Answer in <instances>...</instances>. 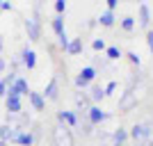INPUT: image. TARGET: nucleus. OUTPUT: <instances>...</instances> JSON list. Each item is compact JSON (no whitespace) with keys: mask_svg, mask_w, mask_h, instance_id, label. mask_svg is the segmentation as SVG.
Listing matches in <instances>:
<instances>
[{"mask_svg":"<svg viewBox=\"0 0 153 146\" xmlns=\"http://www.w3.org/2000/svg\"><path fill=\"white\" fill-rule=\"evenodd\" d=\"M53 144L55 146H76V139H73L71 128L57 123V126L53 128Z\"/></svg>","mask_w":153,"mask_h":146,"instance_id":"f257e3e1","label":"nucleus"},{"mask_svg":"<svg viewBox=\"0 0 153 146\" xmlns=\"http://www.w3.org/2000/svg\"><path fill=\"white\" fill-rule=\"evenodd\" d=\"M137 94L133 91V87H128L126 91L121 94V98H119V112H130V110L137 107Z\"/></svg>","mask_w":153,"mask_h":146,"instance_id":"f03ea898","label":"nucleus"},{"mask_svg":"<svg viewBox=\"0 0 153 146\" xmlns=\"http://www.w3.org/2000/svg\"><path fill=\"white\" fill-rule=\"evenodd\" d=\"M96 76H98L96 66H85V69L76 76V80H73V82H76L78 89H85V87H89V84H91V80H94Z\"/></svg>","mask_w":153,"mask_h":146,"instance_id":"7ed1b4c3","label":"nucleus"},{"mask_svg":"<svg viewBox=\"0 0 153 146\" xmlns=\"http://www.w3.org/2000/svg\"><path fill=\"white\" fill-rule=\"evenodd\" d=\"M25 32L30 41H39L41 39V21H39V14H34L32 19H25Z\"/></svg>","mask_w":153,"mask_h":146,"instance_id":"20e7f679","label":"nucleus"},{"mask_svg":"<svg viewBox=\"0 0 153 146\" xmlns=\"http://www.w3.org/2000/svg\"><path fill=\"white\" fill-rule=\"evenodd\" d=\"M151 133H153V128L149 126V123H135V126L130 128L128 137H133L135 142H142V139H146V137H151Z\"/></svg>","mask_w":153,"mask_h":146,"instance_id":"39448f33","label":"nucleus"},{"mask_svg":"<svg viewBox=\"0 0 153 146\" xmlns=\"http://www.w3.org/2000/svg\"><path fill=\"white\" fill-rule=\"evenodd\" d=\"M151 7L146 5V2H140V14H137V23H140V27H144V30H149L151 27Z\"/></svg>","mask_w":153,"mask_h":146,"instance_id":"423d86ee","label":"nucleus"},{"mask_svg":"<svg viewBox=\"0 0 153 146\" xmlns=\"http://www.w3.org/2000/svg\"><path fill=\"white\" fill-rule=\"evenodd\" d=\"M105 119H108V114H105L98 105H91V107L87 110V121H89L91 126H98V123H103Z\"/></svg>","mask_w":153,"mask_h":146,"instance_id":"0eeeda50","label":"nucleus"},{"mask_svg":"<svg viewBox=\"0 0 153 146\" xmlns=\"http://www.w3.org/2000/svg\"><path fill=\"white\" fill-rule=\"evenodd\" d=\"M5 105H7V114H21L23 112L21 96H5Z\"/></svg>","mask_w":153,"mask_h":146,"instance_id":"6e6552de","label":"nucleus"},{"mask_svg":"<svg viewBox=\"0 0 153 146\" xmlns=\"http://www.w3.org/2000/svg\"><path fill=\"white\" fill-rule=\"evenodd\" d=\"M57 121L62 123V126L73 128V126H78V114H76V112H71V110H59V112H57Z\"/></svg>","mask_w":153,"mask_h":146,"instance_id":"1a4fd4ad","label":"nucleus"},{"mask_svg":"<svg viewBox=\"0 0 153 146\" xmlns=\"http://www.w3.org/2000/svg\"><path fill=\"white\" fill-rule=\"evenodd\" d=\"M21 64H23L25 69H34V66H37V53L25 46V48L21 50Z\"/></svg>","mask_w":153,"mask_h":146,"instance_id":"9d476101","label":"nucleus"},{"mask_svg":"<svg viewBox=\"0 0 153 146\" xmlns=\"http://www.w3.org/2000/svg\"><path fill=\"white\" fill-rule=\"evenodd\" d=\"M41 96H44L46 101H57V98H59V84H57V80H55V78L46 84V91H44Z\"/></svg>","mask_w":153,"mask_h":146,"instance_id":"9b49d317","label":"nucleus"},{"mask_svg":"<svg viewBox=\"0 0 153 146\" xmlns=\"http://www.w3.org/2000/svg\"><path fill=\"white\" fill-rule=\"evenodd\" d=\"M110 137H112V146H126L128 144V130L126 128H117Z\"/></svg>","mask_w":153,"mask_h":146,"instance_id":"f8f14e48","label":"nucleus"},{"mask_svg":"<svg viewBox=\"0 0 153 146\" xmlns=\"http://www.w3.org/2000/svg\"><path fill=\"white\" fill-rule=\"evenodd\" d=\"M14 142H16L19 146H32V144H34V133H30V130H21V133H16Z\"/></svg>","mask_w":153,"mask_h":146,"instance_id":"ddd939ff","label":"nucleus"},{"mask_svg":"<svg viewBox=\"0 0 153 146\" xmlns=\"http://www.w3.org/2000/svg\"><path fill=\"white\" fill-rule=\"evenodd\" d=\"M27 98H30L32 107L37 110V112H44V110H46V98L39 94V91H30V94H27Z\"/></svg>","mask_w":153,"mask_h":146,"instance_id":"4468645a","label":"nucleus"},{"mask_svg":"<svg viewBox=\"0 0 153 146\" xmlns=\"http://www.w3.org/2000/svg\"><path fill=\"white\" fill-rule=\"evenodd\" d=\"M16 133H21V130H16V128H12V126H0V142H14V137H16Z\"/></svg>","mask_w":153,"mask_h":146,"instance_id":"2eb2a0df","label":"nucleus"},{"mask_svg":"<svg viewBox=\"0 0 153 146\" xmlns=\"http://www.w3.org/2000/svg\"><path fill=\"white\" fill-rule=\"evenodd\" d=\"M82 48H85L82 37H73V39L69 41V46H66V53H69V55H80V53H82Z\"/></svg>","mask_w":153,"mask_h":146,"instance_id":"dca6fc26","label":"nucleus"},{"mask_svg":"<svg viewBox=\"0 0 153 146\" xmlns=\"http://www.w3.org/2000/svg\"><path fill=\"white\" fill-rule=\"evenodd\" d=\"M76 105H78V110L87 112V110L91 107V98H89V94H85V91H78V94H76Z\"/></svg>","mask_w":153,"mask_h":146,"instance_id":"f3484780","label":"nucleus"},{"mask_svg":"<svg viewBox=\"0 0 153 146\" xmlns=\"http://www.w3.org/2000/svg\"><path fill=\"white\" fill-rule=\"evenodd\" d=\"M98 23H101L103 27H112L117 23V16H114V12H110V9H105V12L98 16Z\"/></svg>","mask_w":153,"mask_h":146,"instance_id":"a211bd4d","label":"nucleus"},{"mask_svg":"<svg viewBox=\"0 0 153 146\" xmlns=\"http://www.w3.org/2000/svg\"><path fill=\"white\" fill-rule=\"evenodd\" d=\"M89 98H91V105H94V103H101L103 98H105V91H103V87H101V84H94V87H91Z\"/></svg>","mask_w":153,"mask_h":146,"instance_id":"6ab92c4d","label":"nucleus"},{"mask_svg":"<svg viewBox=\"0 0 153 146\" xmlns=\"http://www.w3.org/2000/svg\"><path fill=\"white\" fill-rule=\"evenodd\" d=\"M105 55H108V59H110V62H114V59H119V57H121L123 53L119 50L117 46H108V48H105Z\"/></svg>","mask_w":153,"mask_h":146,"instance_id":"aec40b11","label":"nucleus"},{"mask_svg":"<svg viewBox=\"0 0 153 146\" xmlns=\"http://www.w3.org/2000/svg\"><path fill=\"white\" fill-rule=\"evenodd\" d=\"M121 27H123L126 32H133V30H135V16H123Z\"/></svg>","mask_w":153,"mask_h":146,"instance_id":"412c9836","label":"nucleus"},{"mask_svg":"<svg viewBox=\"0 0 153 146\" xmlns=\"http://www.w3.org/2000/svg\"><path fill=\"white\" fill-rule=\"evenodd\" d=\"M91 48H94L96 53H101V50H105V48H108V46H105V39H103V37L94 39V41H91Z\"/></svg>","mask_w":153,"mask_h":146,"instance_id":"4be33fe9","label":"nucleus"},{"mask_svg":"<svg viewBox=\"0 0 153 146\" xmlns=\"http://www.w3.org/2000/svg\"><path fill=\"white\" fill-rule=\"evenodd\" d=\"M126 57L130 59V64H133V66H140V64H142L140 55H137V53H135V50H128V53H126Z\"/></svg>","mask_w":153,"mask_h":146,"instance_id":"5701e85b","label":"nucleus"},{"mask_svg":"<svg viewBox=\"0 0 153 146\" xmlns=\"http://www.w3.org/2000/svg\"><path fill=\"white\" fill-rule=\"evenodd\" d=\"M55 12H57V16H64V12H66V0H55Z\"/></svg>","mask_w":153,"mask_h":146,"instance_id":"b1692460","label":"nucleus"},{"mask_svg":"<svg viewBox=\"0 0 153 146\" xmlns=\"http://www.w3.org/2000/svg\"><path fill=\"white\" fill-rule=\"evenodd\" d=\"M16 78H19V76H16V71H12L9 76H5V78H2V82H5L7 87H12V84L16 82Z\"/></svg>","mask_w":153,"mask_h":146,"instance_id":"393cba45","label":"nucleus"},{"mask_svg":"<svg viewBox=\"0 0 153 146\" xmlns=\"http://www.w3.org/2000/svg\"><path fill=\"white\" fill-rule=\"evenodd\" d=\"M114 89H117V82H114V80H110V82L103 87V91H105V96H110V94H114Z\"/></svg>","mask_w":153,"mask_h":146,"instance_id":"a878e982","label":"nucleus"},{"mask_svg":"<svg viewBox=\"0 0 153 146\" xmlns=\"http://www.w3.org/2000/svg\"><path fill=\"white\" fill-rule=\"evenodd\" d=\"M146 44H149V50H151V55H153V30L151 27L146 30Z\"/></svg>","mask_w":153,"mask_h":146,"instance_id":"bb28decb","label":"nucleus"},{"mask_svg":"<svg viewBox=\"0 0 153 146\" xmlns=\"http://www.w3.org/2000/svg\"><path fill=\"white\" fill-rule=\"evenodd\" d=\"M0 9H2V12H12L14 5L9 2V0H0Z\"/></svg>","mask_w":153,"mask_h":146,"instance_id":"cd10ccee","label":"nucleus"},{"mask_svg":"<svg viewBox=\"0 0 153 146\" xmlns=\"http://www.w3.org/2000/svg\"><path fill=\"white\" fill-rule=\"evenodd\" d=\"M105 2H108V9H110V12H114L117 5H119V0H105Z\"/></svg>","mask_w":153,"mask_h":146,"instance_id":"c85d7f7f","label":"nucleus"},{"mask_svg":"<svg viewBox=\"0 0 153 146\" xmlns=\"http://www.w3.org/2000/svg\"><path fill=\"white\" fill-rule=\"evenodd\" d=\"M5 96H7V84L0 80V98H5Z\"/></svg>","mask_w":153,"mask_h":146,"instance_id":"c756f323","label":"nucleus"},{"mask_svg":"<svg viewBox=\"0 0 153 146\" xmlns=\"http://www.w3.org/2000/svg\"><path fill=\"white\" fill-rule=\"evenodd\" d=\"M7 69V62H5V59H2V57H0V73H2V71H5Z\"/></svg>","mask_w":153,"mask_h":146,"instance_id":"7c9ffc66","label":"nucleus"},{"mask_svg":"<svg viewBox=\"0 0 153 146\" xmlns=\"http://www.w3.org/2000/svg\"><path fill=\"white\" fill-rule=\"evenodd\" d=\"M2 48H5V44H2V37H0V53H2Z\"/></svg>","mask_w":153,"mask_h":146,"instance_id":"2f4dec72","label":"nucleus"},{"mask_svg":"<svg viewBox=\"0 0 153 146\" xmlns=\"http://www.w3.org/2000/svg\"><path fill=\"white\" fill-rule=\"evenodd\" d=\"M0 146H9V144H7V142H0Z\"/></svg>","mask_w":153,"mask_h":146,"instance_id":"473e14b6","label":"nucleus"},{"mask_svg":"<svg viewBox=\"0 0 153 146\" xmlns=\"http://www.w3.org/2000/svg\"><path fill=\"white\" fill-rule=\"evenodd\" d=\"M44 146H55V144H44Z\"/></svg>","mask_w":153,"mask_h":146,"instance_id":"72a5a7b5","label":"nucleus"},{"mask_svg":"<svg viewBox=\"0 0 153 146\" xmlns=\"http://www.w3.org/2000/svg\"><path fill=\"white\" fill-rule=\"evenodd\" d=\"M135 2H144V0H135Z\"/></svg>","mask_w":153,"mask_h":146,"instance_id":"f704fd0d","label":"nucleus"},{"mask_svg":"<svg viewBox=\"0 0 153 146\" xmlns=\"http://www.w3.org/2000/svg\"><path fill=\"white\" fill-rule=\"evenodd\" d=\"M137 146H142V144H137Z\"/></svg>","mask_w":153,"mask_h":146,"instance_id":"c9c22d12","label":"nucleus"}]
</instances>
